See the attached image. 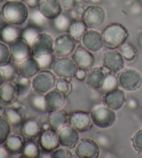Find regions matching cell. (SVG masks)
Instances as JSON below:
<instances>
[{"mask_svg": "<svg viewBox=\"0 0 142 158\" xmlns=\"http://www.w3.org/2000/svg\"><path fill=\"white\" fill-rule=\"evenodd\" d=\"M0 15L7 23L16 26L22 25L29 18L26 4L22 1H7L2 5Z\"/></svg>", "mask_w": 142, "mask_h": 158, "instance_id": "1", "label": "cell"}, {"mask_svg": "<svg viewBox=\"0 0 142 158\" xmlns=\"http://www.w3.org/2000/svg\"><path fill=\"white\" fill-rule=\"evenodd\" d=\"M103 45L109 50L119 48L124 44L129 36L128 29L121 23L108 24L102 31Z\"/></svg>", "mask_w": 142, "mask_h": 158, "instance_id": "2", "label": "cell"}, {"mask_svg": "<svg viewBox=\"0 0 142 158\" xmlns=\"http://www.w3.org/2000/svg\"><path fill=\"white\" fill-rule=\"evenodd\" d=\"M56 76L54 73L49 70H40L31 80V86L33 91L37 94L45 95L55 87L57 80Z\"/></svg>", "mask_w": 142, "mask_h": 158, "instance_id": "3", "label": "cell"}, {"mask_svg": "<svg viewBox=\"0 0 142 158\" xmlns=\"http://www.w3.org/2000/svg\"><path fill=\"white\" fill-rule=\"evenodd\" d=\"M91 118L93 123L99 128L106 129L115 123L116 114L115 111L105 105H99L92 110Z\"/></svg>", "mask_w": 142, "mask_h": 158, "instance_id": "4", "label": "cell"}, {"mask_svg": "<svg viewBox=\"0 0 142 158\" xmlns=\"http://www.w3.org/2000/svg\"><path fill=\"white\" fill-rule=\"evenodd\" d=\"M31 45V55L35 59L42 58L54 53V40L46 33L38 34Z\"/></svg>", "mask_w": 142, "mask_h": 158, "instance_id": "5", "label": "cell"}, {"mask_svg": "<svg viewBox=\"0 0 142 158\" xmlns=\"http://www.w3.org/2000/svg\"><path fill=\"white\" fill-rule=\"evenodd\" d=\"M119 85L124 91L132 92L140 88L142 77L137 70L132 69H123L116 75Z\"/></svg>", "mask_w": 142, "mask_h": 158, "instance_id": "6", "label": "cell"}, {"mask_svg": "<svg viewBox=\"0 0 142 158\" xmlns=\"http://www.w3.org/2000/svg\"><path fill=\"white\" fill-rule=\"evenodd\" d=\"M78 66L72 59L69 57H60L56 59L52 65L53 72L57 77L70 80L78 70Z\"/></svg>", "mask_w": 142, "mask_h": 158, "instance_id": "7", "label": "cell"}, {"mask_svg": "<svg viewBox=\"0 0 142 158\" xmlns=\"http://www.w3.org/2000/svg\"><path fill=\"white\" fill-rule=\"evenodd\" d=\"M76 40L69 33L59 34L54 40V53L58 57H67L75 50Z\"/></svg>", "mask_w": 142, "mask_h": 158, "instance_id": "8", "label": "cell"}, {"mask_svg": "<svg viewBox=\"0 0 142 158\" xmlns=\"http://www.w3.org/2000/svg\"><path fill=\"white\" fill-rule=\"evenodd\" d=\"M102 66L109 72L116 73L123 70L125 66V59L119 50L111 49L103 53L101 58Z\"/></svg>", "mask_w": 142, "mask_h": 158, "instance_id": "9", "label": "cell"}, {"mask_svg": "<svg viewBox=\"0 0 142 158\" xmlns=\"http://www.w3.org/2000/svg\"><path fill=\"white\" fill-rule=\"evenodd\" d=\"M9 46L13 61L20 64L31 55V45L22 37L10 43Z\"/></svg>", "mask_w": 142, "mask_h": 158, "instance_id": "10", "label": "cell"}, {"mask_svg": "<svg viewBox=\"0 0 142 158\" xmlns=\"http://www.w3.org/2000/svg\"><path fill=\"white\" fill-rule=\"evenodd\" d=\"M105 20V11L101 6H89L82 14L83 20L88 28H95L102 24Z\"/></svg>", "mask_w": 142, "mask_h": 158, "instance_id": "11", "label": "cell"}, {"mask_svg": "<svg viewBox=\"0 0 142 158\" xmlns=\"http://www.w3.org/2000/svg\"><path fill=\"white\" fill-rule=\"evenodd\" d=\"M68 123L70 126L76 129L78 132H85L91 129L92 120L90 114L85 111H75L69 115Z\"/></svg>", "mask_w": 142, "mask_h": 158, "instance_id": "12", "label": "cell"}, {"mask_svg": "<svg viewBox=\"0 0 142 158\" xmlns=\"http://www.w3.org/2000/svg\"><path fill=\"white\" fill-rule=\"evenodd\" d=\"M72 59L75 62L79 69L88 71L94 65L95 59L91 52L85 48L83 46H78L72 53Z\"/></svg>", "mask_w": 142, "mask_h": 158, "instance_id": "13", "label": "cell"}, {"mask_svg": "<svg viewBox=\"0 0 142 158\" xmlns=\"http://www.w3.org/2000/svg\"><path fill=\"white\" fill-rule=\"evenodd\" d=\"M20 98V91L15 81H7L0 87V104L4 106L14 105Z\"/></svg>", "mask_w": 142, "mask_h": 158, "instance_id": "14", "label": "cell"}, {"mask_svg": "<svg viewBox=\"0 0 142 158\" xmlns=\"http://www.w3.org/2000/svg\"><path fill=\"white\" fill-rule=\"evenodd\" d=\"M75 152L81 158H97L100 154L98 144L90 139H82L75 147Z\"/></svg>", "mask_w": 142, "mask_h": 158, "instance_id": "15", "label": "cell"}, {"mask_svg": "<svg viewBox=\"0 0 142 158\" xmlns=\"http://www.w3.org/2000/svg\"><path fill=\"white\" fill-rule=\"evenodd\" d=\"M103 105L114 111L121 109L125 102V95L122 89L117 87L105 93L102 98Z\"/></svg>", "mask_w": 142, "mask_h": 158, "instance_id": "16", "label": "cell"}, {"mask_svg": "<svg viewBox=\"0 0 142 158\" xmlns=\"http://www.w3.org/2000/svg\"><path fill=\"white\" fill-rule=\"evenodd\" d=\"M109 73L104 67H96L89 70L85 79L86 85L93 91L101 89L105 80Z\"/></svg>", "mask_w": 142, "mask_h": 158, "instance_id": "17", "label": "cell"}, {"mask_svg": "<svg viewBox=\"0 0 142 158\" xmlns=\"http://www.w3.org/2000/svg\"><path fill=\"white\" fill-rule=\"evenodd\" d=\"M81 45L90 52H97L103 46L102 34L97 30H87L81 39Z\"/></svg>", "mask_w": 142, "mask_h": 158, "instance_id": "18", "label": "cell"}, {"mask_svg": "<svg viewBox=\"0 0 142 158\" xmlns=\"http://www.w3.org/2000/svg\"><path fill=\"white\" fill-rule=\"evenodd\" d=\"M39 145L44 151L51 152L60 145L58 132L52 128L42 130L39 137Z\"/></svg>", "mask_w": 142, "mask_h": 158, "instance_id": "19", "label": "cell"}, {"mask_svg": "<svg viewBox=\"0 0 142 158\" xmlns=\"http://www.w3.org/2000/svg\"><path fill=\"white\" fill-rule=\"evenodd\" d=\"M60 145L67 148H75L79 141L78 132L72 126L65 125L58 132Z\"/></svg>", "mask_w": 142, "mask_h": 158, "instance_id": "20", "label": "cell"}, {"mask_svg": "<svg viewBox=\"0 0 142 158\" xmlns=\"http://www.w3.org/2000/svg\"><path fill=\"white\" fill-rule=\"evenodd\" d=\"M45 96L46 110L47 112L61 110L66 101V96L58 90L52 89Z\"/></svg>", "mask_w": 142, "mask_h": 158, "instance_id": "21", "label": "cell"}, {"mask_svg": "<svg viewBox=\"0 0 142 158\" xmlns=\"http://www.w3.org/2000/svg\"><path fill=\"white\" fill-rule=\"evenodd\" d=\"M37 9L48 20H53L62 12L60 0H42L37 6Z\"/></svg>", "mask_w": 142, "mask_h": 158, "instance_id": "22", "label": "cell"}, {"mask_svg": "<svg viewBox=\"0 0 142 158\" xmlns=\"http://www.w3.org/2000/svg\"><path fill=\"white\" fill-rule=\"evenodd\" d=\"M42 131V125L35 118H29L22 123L21 132L23 137L28 139L36 138Z\"/></svg>", "mask_w": 142, "mask_h": 158, "instance_id": "23", "label": "cell"}, {"mask_svg": "<svg viewBox=\"0 0 142 158\" xmlns=\"http://www.w3.org/2000/svg\"><path fill=\"white\" fill-rule=\"evenodd\" d=\"M40 67L36 59L34 57H29L22 62H21L18 67V72L20 75L27 78H33L40 71Z\"/></svg>", "mask_w": 142, "mask_h": 158, "instance_id": "24", "label": "cell"}, {"mask_svg": "<svg viewBox=\"0 0 142 158\" xmlns=\"http://www.w3.org/2000/svg\"><path fill=\"white\" fill-rule=\"evenodd\" d=\"M22 30L18 26L7 23L0 28V40L10 45L18 38L21 37Z\"/></svg>", "mask_w": 142, "mask_h": 158, "instance_id": "25", "label": "cell"}, {"mask_svg": "<svg viewBox=\"0 0 142 158\" xmlns=\"http://www.w3.org/2000/svg\"><path fill=\"white\" fill-rule=\"evenodd\" d=\"M69 115L63 110H59L49 112L48 116V123L51 128L58 132L62 127L66 125L68 122Z\"/></svg>", "mask_w": 142, "mask_h": 158, "instance_id": "26", "label": "cell"}, {"mask_svg": "<svg viewBox=\"0 0 142 158\" xmlns=\"http://www.w3.org/2000/svg\"><path fill=\"white\" fill-rule=\"evenodd\" d=\"M24 144H25V141L23 137L19 135L11 134L5 141L4 145L7 151L9 152L10 155H13L21 153Z\"/></svg>", "mask_w": 142, "mask_h": 158, "instance_id": "27", "label": "cell"}, {"mask_svg": "<svg viewBox=\"0 0 142 158\" xmlns=\"http://www.w3.org/2000/svg\"><path fill=\"white\" fill-rule=\"evenodd\" d=\"M2 115L9 121L12 126H18L23 123L22 114L20 113L19 109L13 105L6 106L3 110Z\"/></svg>", "mask_w": 142, "mask_h": 158, "instance_id": "28", "label": "cell"}, {"mask_svg": "<svg viewBox=\"0 0 142 158\" xmlns=\"http://www.w3.org/2000/svg\"><path fill=\"white\" fill-rule=\"evenodd\" d=\"M87 28L88 27L83 20H73L71 23L67 33H69L76 40H81L84 34L86 32Z\"/></svg>", "mask_w": 142, "mask_h": 158, "instance_id": "29", "label": "cell"}, {"mask_svg": "<svg viewBox=\"0 0 142 158\" xmlns=\"http://www.w3.org/2000/svg\"><path fill=\"white\" fill-rule=\"evenodd\" d=\"M21 157L26 158H37L40 155V150L38 144L34 141H28L25 142Z\"/></svg>", "mask_w": 142, "mask_h": 158, "instance_id": "30", "label": "cell"}, {"mask_svg": "<svg viewBox=\"0 0 142 158\" xmlns=\"http://www.w3.org/2000/svg\"><path fill=\"white\" fill-rule=\"evenodd\" d=\"M119 50L121 53L125 61H131L137 56V50L130 43L125 42L119 48Z\"/></svg>", "mask_w": 142, "mask_h": 158, "instance_id": "31", "label": "cell"}, {"mask_svg": "<svg viewBox=\"0 0 142 158\" xmlns=\"http://www.w3.org/2000/svg\"><path fill=\"white\" fill-rule=\"evenodd\" d=\"M29 103L35 110L40 111V112H46V111L44 95L37 94V93L31 94L29 97Z\"/></svg>", "mask_w": 142, "mask_h": 158, "instance_id": "32", "label": "cell"}, {"mask_svg": "<svg viewBox=\"0 0 142 158\" xmlns=\"http://www.w3.org/2000/svg\"><path fill=\"white\" fill-rule=\"evenodd\" d=\"M53 24L54 28H55L57 31L62 32V33L67 32L68 29H69L70 24L72 22L71 21L68 16L65 15V14H62V13H61V15H59L58 17H56L55 19H53Z\"/></svg>", "mask_w": 142, "mask_h": 158, "instance_id": "33", "label": "cell"}, {"mask_svg": "<svg viewBox=\"0 0 142 158\" xmlns=\"http://www.w3.org/2000/svg\"><path fill=\"white\" fill-rule=\"evenodd\" d=\"M12 125L3 115L0 116V144H4L11 135Z\"/></svg>", "mask_w": 142, "mask_h": 158, "instance_id": "34", "label": "cell"}, {"mask_svg": "<svg viewBox=\"0 0 142 158\" xmlns=\"http://www.w3.org/2000/svg\"><path fill=\"white\" fill-rule=\"evenodd\" d=\"M40 34V29L36 26H29L22 30L21 37L31 45L38 34Z\"/></svg>", "mask_w": 142, "mask_h": 158, "instance_id": "35", "label": "cell"}, {"mask_svg": "<svg viewBox=\"0 0 142 158\" xmlns=\"http://www.w3.org/2000/svg\"><path fill=\"white\" fill-rule=\"evenodd\" d=\"M0 70H2V73L5 77L6 81H13L16 77L18 70L14 64H13L11 62L9 63L6 65H4L0 67Z\"/></svg>", "mask_w": 142, "mask_h": 158, "instance_id": "36", "label": "cell"}, {"mask_svg": "<svg viewBox=\"0 0 142 158\" xmlns=\"http://www.w3.org/2000/svg\"><path fill=\"white\" fill-rule=\"evenodd\" d=\"M11 61L9 45L0 40V67L9 64Z\"/></svg>", "mask_w": 142, "mask_h": 158, "instance_id": "37", "label": "cell"}, {"mask_svg": "<svg viewBox=\"0 0 142 158\" xmlns=\"http://www.w3.org/2000/svg\"><path fill=\"white\" fill-rule=\"evenodd\" d=\"M119 86V85L116 76L113 73H109L105 78L101 89L105 93L108 91H110L112 89L117 88Z\"/></svg>", "mask_w": 142, "mask_h": 158, "instance_id": "38", "label": "cell"}, {"mask_svg": "<svg viewBox=\"0 0 142 158\" xmlns=\"http://www.w3.org/2000/svg\"><path fill=\"white\" fill-rule=\"evenodd\" d=\"M55 86L57 90L63 93L65 96L69 95L72 90V84L71 81L65 78L59 77L57 79Z\"/></svg>", "mask_w": 142, "mask_h": 158, "instance_id": "39", "label": "cell"}, {"mask_svg": "<svg viewBox=\"0 0 142 158\" xmlns=\"http://www.w3.org/2000/svg\"><path fill=\"white\" fill-rule=\"evenodd\" d=\"M30 19L31 21L34 23L36 27H42L45 26L47 23L48 19H46L39 10H34L31 15H30Z\"/></svg>", "mask_w": 142, "mask_h": 158, "instance_id": "40", "label": "cell"}, {"mask_svg": "<svg viewBox=\"0 0 142 158\" xmlns=\"http://www.w3.org/2000/svg\"><path fill=\"white\" fill-rule=\"evenodd\" d=\"M51 158H72L73 153L69 148L66 147H58L51 152Z\"/></svg>", "mask_w": 142, "mask_h": 158, "instance_id": "41", "label": "cell"}, {"mask_svg": "<svg viewBox=\"0 0 142 158\" xmlns=\"http://www.w3.org/2000/svg\"><path fill=\"white\" fill-rule=\"evenodd\" d=\"M134 149L136 152H142V128L137 130L131 139Z\"/></svg>", "mask_w": 142, "mask_h": 158, "instance_id": "42", "label": "cell"}, {"mask_svg": "<svg viewBox=\"0 0 142 158\" xmlns=\"http://www.w3.org/2000/svg\"><path fill=\"white\" fill-rule=\"evenodd\" d=\"M36 60L40 65L41 70H43L49 69V68L52 66L54 61H55L56 59L55 56H54V54H51V55L42 57V58L36 59Z\"/></svg>", "mask_w": 142, "mask_h": 158, "instance_id": "43", "label": "cell"}, {"mask_svg": "<svg viewBox=\"0 0 142 158\" xmlns=\"http://www.w3.org/2000/svg\"><path fill=\"white\" fill-rule=\"evenodd\" d=\"M62 9L65 10H71L76 6V0H60Z\"/></svg>", "mask_w": 142, "mask_h": 158, "instance_id": "44", "label": "cell"}, {"mask_svg": "<svg viewBox=\"0 0 142 158\" xmlns=\"http://www.w3.org/2000/svg\"><path fill=\"white\" fill-rule=\"evenodd\" d=\"M98 142L103 147L108 146L110 144V139L105 135H101L98 137Z\"/></svg>", "mask_w": 142, "mask_h": 158, "instance_id": "45", "label": "cell"}, {"mask_svg": "<svg viewBox=\"0 0 142 158\" xmlns=\"http://www.w3.org/2000/svg\"><path fill=\"white\" fill-rule=\"evenodd\" d=\"M87 74V73L86 72V70H83V69H79L77 70V72L76 73L75 77L79 81H84L85 80Z\"/></svg>", "mask_w": 142, "mask_h": 158, "instance_id": "46", "label": "cell"}, {"mask_svg": "<svg viewBox=\"0 0 142 158\" xmlns=\"http://www.w3.org/2000/svg\"><path fill=\"white\" fill-rule=\"evenodd\" d=\"M10 157L9 152L7 151L4 144H0V158H8Z\"/></svg>", "mask_w": 142, "mask_h": 158, "instance_id": "47", "label": "cell"}, {"mask_svg": "<svg viewBox=\"0 0 142 158\" xmlns=\"http://www.w3.org/2000/svg\"><path fill=\"white\" fill-rule=\"evenodd\" d=\"M42 1V0H24V2L29 7L35 8L37 7L38 5Z\"/></svg>", "mask_w": 142, "mask_h": 158, "instance_id": "48", "label": "cell"}, {"mask_svg": "<svg viewBox=\"0 0 142 158\" xmlns=\"http://www.w3.org/2000/svg\"><path fill=\"white\" fill-rule=\"evenodd\" d=\"M127 104L128 107L131 109V110H136V109L138 107L139 105L137 100L135 98H130L128 100Z\"/></svg>", "mask_w": 142, "mask_h": 158, "instance_id": "49", "label": "cell"}, {"mask_svg": "<svg viewBox=\"0 0 142 158\" xmlns=\"http://www.w3.org/2000/svg\"><path fill=\"white\" fill-rule=\"evenodd\" d=\"M6 80H5V77L3 75V73H2V70H0V87H1L3 84L6 82Z\"/></svg>", "mask_w": 142, "mask_h": 158, "instance_id": "50", "label": "cell"}, {"mask_svg": "<svg viewBox=\"0 0 142 158\" xmlns=\"http://www.w3.org/2000/svg\"><path fill=\"white\" fill-rule=\"evenodd\" d=\"M139 43H140V45L142 46V35L140 37V39H139Z\"/></svg>", "mask_w": 142, "mask_h": 158, "instance_id": "51", "label": "cell"}, {"mask_svg": "<svg viewBox=\"0 0 142 158\" xmlns=\"http://www.w3.org/2000/svg\"><path fill=\"white\" fill-rule=\"evenodd\" d=\"M4 0H0V4H2V3H3V2H4Z\"/></svg>", "mask_w": 142, "mask_h": 158, "instance_id": "52", "label": "cell"}, {"mask_svg": "<svg viewBox=\"0 0 142 158\" xmlns=\"http://www.w3.org/2000/svg\"><path fill=\"white\" fill-rule=\"evenodd\" d=\"M7 1H20V0H7Z\"/></svg>", "mask_w": 142, "mask_h": 158, "instance_id": "53", "label": "cell"}, {"mask_svg": "<svg viewBox=\"0 0 142 158\" xmlns=\"http://www.w3.org/2000/svg\"><path fill=\"white\" fill-rule=\"evenodd\" d=\"M141 4H142V0H141Z\"/></svg>", "mask_w": 142, "mask_h": 158, "instance_id": "54", "label": "cell"}, {"mask_svg": "<svg viewBox=\"0 0 142 158\" xmlns=\"http://www.w3.org/2000/svg\"><path fill=\"white\" fill-rule=\"evenodd\" d=\"M0 28H1V27H0Z\"/></svg>", "mask_w": 142, "mask_h": 158, "instance_id": "55", "label": "cell"}]
</instances>
